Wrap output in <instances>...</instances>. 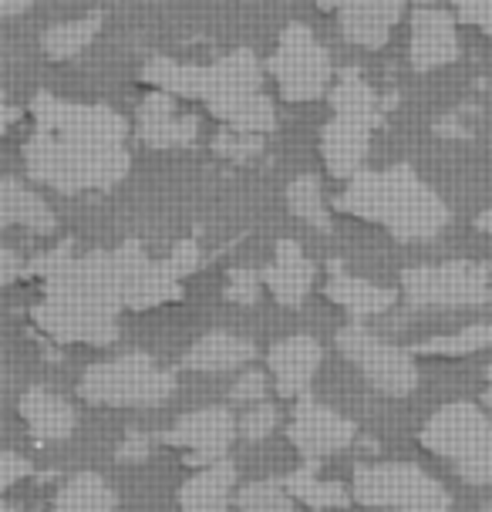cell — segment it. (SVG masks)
Returning a JSON list of instances; mask_svg holds the SVG:
<instances>
[{
    "label": "cell",
    "mask_w": 492,
    "mask_h": 512,
    "mask_svg": "<svg viewBox=\"0 0 492 512\" xmlns=\"http://www.w3.org/2000/svg\"><path fill=\"white\" fill-rule=\"evenodd\" d=\"M459 21H466L472 27H479L486 38H492V0H452Z\"/></svg>",
    "instance_id": "obj_35"
},
{
    "label": "cell",
    "mask_w": 492,
    "mask_h": 512,
    "mask_svg": "<svg viewBox=\"0 0 492 512\" xmlns=\"http://www.w3.org/2000/svg\"><path fill=\"white\" fill-rule=\"evenodd\" d=\"M398 512H449V509H432V506H422V509H398Z\"/></svg>",
    "instance_id": "obj_47"
},
{
    "label": "cell",
    "mask_w": 492,
    "mask_h": 512,
    "mask_svg": "<svg viewBox=\"0 0 492 512\" xmlns=\"http://www.w3.org/2000/svg\"><path fill=\"white\" fill-rule=\"evenodd\" d=\"M263 287H267V283H263V273L240 267V270L230 273V280H226L223 297L230 300V304H257Z\"/></svg>",
    "instance_id": "obj_32"
},
{
    "label": "cell",
    "mask_w": 492,
    "mask_h": 512,
    "mask_svg": "<svg viewBox=\"0 0 492 512\" xmlns=\"http://www.w3.org/2000/svg\"><path fill=\"white\" fill-rule=\"evenodd\" d=\"M428 452L452 462L469 486H492V422L469 401H452L435 411L422 428Z\"/></svg>",
    "instance_id": "obj_6"
},
{
    "label": "cell",
    "mask_w": 492,
    "mask_h": 512,
    "mask_svg": "<svg viewBox=\"0 0 492 512\" xmlns=\"http://www.w3.org/2000/svg\"><path fill=\"white\" fill-rule=\"evenodd\" d=\"M287 206H290V213L297 219H304L311 230H321V233L331 230V213H327V206H324V192L317 176H297L290 182Z\"/></svg>",
    "instance_id": "obj_28"
},
{
    "label": "cell",
    "mask_w": 492,
    "mask_h": 512,
    "mask_svg": "<svg viewBox=\"0 0 492 512\" xmlns=\"http://www.w3.org/2000/svg\"><path fill=\"white\" fill-rule=\"evenodd\" d=\"M476 226H479L482 233H489V236H492V209H486V213H482V216L476 219Z\"/></svg>",
    "instance_id": "obj_43"
},
{
    "label": "cell",
    "mask_w": 492,
    "mask_h": 512,
    "mask_svg": "<svg viewBox=\"0 0 492 512\" xmlns=\"http://www.w3.org/2000/svg\"><path fill=\"white\" fill-rule=\"evenodd\" d=\"M14 122H17V108H14V105H7V108H4V132H7V128H11Z\"/></svg>",
    "instance_id": "obj_44"
},
{
    "label": "cell",
    "mask_w": 492,
    "mask_h": 512,
    "mask_svg": "<svg viewBox=\"0 0 492 512\" xmlns=\"http://www.w3.org/2000/svg\"><path fill=\"white\" fill-rule=\"evenodd\" d=\"M169 270H172V277H189V273H196L199 270V263H203V253H199V246L193 240H182L176 243V250L169 253Z\"/></svg>",
    "instance_id": "obj_36"
},
{
    "label": "cell",
    "mask_w": 492,
    "mask_h": 512,
    "mask_svg": "<svg viewBox=\"0 0 492 512\" xmlns=\"http://www.w3.org/2000/svg\"><path fill=\"white\" fill-rule=\"evenodd\" d=\"M344 38L358 48H381L405 14V0H337Z\"/></svg>",
    "instance_id": "obj_17"
},
{
    "label": "cell",
    "mask_w": 492,
    "mask_h": 512,
    "mask_svg": "<svg viewBox=\"0 0 492 512\" xmlns=\"http://www.w3.org/2000/svg\"><path fill=\"white\" fill-rule=\"evenodd\" d=\"M263 283H267L270 297L284 307H300L314 287V263L307 260L304 250L294 240H280L273 263L263 270Z\"/></svg>",
    "instance_id": "obj_18"
},
{
    "label": "cell",
    "mask_w": 492,
    "mask_h": 512,
    "mask_svg": "<svg viewBox=\"0 0 492 512\" xmlns=\"http://www.w3.org/2000/svg\"><path fill=\"white\" fill-rule=\"evenodd\" d=\"M253 358V344L243 341V337H233L226 331H213L189 347L186 358H182V368L189 371H233L243 368L246 361Z\"/></svg>",
    "instance_id": "obj_23"
},
{
    "label": "cell",
    "mask_w": 492,
    "mask_h": 512,
    "mask_svg": "<svg viewBox=\"0 0 492 512\" xmlns=\"http://www.w3.org/2000/svg\"><path fill=\"white\" fill-rule=\"evenodd\" d=\"M203 71L206 68H199V64H182L176 58H166V54H152L142 68V81L176 98H199L203 95Z\"/></svg>",
    "instance_id": "obj_24"
},
{
    "label": "cell",
    "mask_w": 492,
    "mask_h": 512,
    "mask_svg": "<svg viewBox=\"0 0 492 512\" xmlns=\"http://www.w3.org/2000/svg\"><path fill=\"white\" fill-rule=\"evenodd\" d=\"M337 209L368 223H378L395 240H428L449 223V206L439 192L425 186L412 166H391L381 172H358L337 196Z\"/></svg>",
    "instance_id": "obj_3"
},
{
    "label": "cell",
    "mask_w": 492,
    "mask_h": 512,
    "mask_svg": "<svg viewBox=\"0 0 492 512\" xmlns=\"http://www.w3.org/2000/svg\"><path fill=\"white\" fill-rule=\"evenodd\" d=\"M152 452V438L142 435V432H129L125 435V442L115 448V459L118 462H145Z\"/></svg>",
    "instance_id": "obj_38"
},
{
    "label": "cell",
    "mask_w": 492,
    "mask_h": 512,
    "mask_svg": "<svg viewBox=\"0 0 492 512\" xmlns=\"http://www.w3.org/2000/svg\"><path fill=\"white\" fill-rule=\"evenodd\" d=\"M24 475H31V462L21 459L17 452H4V459H0V486L11 489L17 479H24Z\"/></svg>",
    "instance_id": "obj_39"
},
{
    "label": "cell",
    "mask_w": 492,
    "mask_h": 512,
    "mask_svg": "<svg viewBox=\"0 0 492 512\" xmlns=\"http://www.w3.org/2000/svg\"><path fill=\"white\" fill-rule=\"evenodd\" d=\"M432 132L439 135V139H472V128L462 122L459 115H445L439 122L432 125Z\"/></svg>",
    "instance_id": "obj_40"
},
{
    "label": "cell",
    "mask_w": 492,
    "mask_h": 512,
    "mask_svg": "<svg viewBox=\"0 0 492 512\" xmlns=\"http://www.w3.org/2000/svg\"><path fill=\"white\" fill-rule=\"evenodd\" d=\"M402 290L412 307H482L492 300V270L472 260L428 263L402 273Z\"/></svg>",
    "instance_id": "obj_9"
},
{
    "label": "cell",
    "mask_w": 492,
    "mask_h": 512,
    "mask_svg": "<svg viewBox=\"0 0 492 512\" xmlns=\"http://www.w3.org/2000/svg\"><path fill=\"white\" fill-rule=\"evenodd\" d=\"M98 31H102V14H88V17H78V21L54 24L44 31L41 48L51 61H68L85 51L88 44L98 38Z\"/></svg>",
    "instance_id": "obj_27"
},
{
    "label": "cell",
    "mask_w": 492,
    "mask_h": 512,
    "mask_svg": "<svg viewBox=\"0 0 492 512\" xmlns=\"http://www.w3.org/2000/svg\"><path fill=\"white\" fill-rule=\"evenodd\" d=\"M0 223L24 226V230L44 236V233H54L58 219H54V213L38 192L21 186L17 179H4V186H0Z\"/></svg>",
    "instance_id": "obj_22"
},
{
    "label": "cell",
    "mask_w": 492,
    "mask_h": 512,
    "mask_svg": "<svg viewBox=\"0 0 492 512\" xmlns=\"http://www.w3.org/2000/svg\"><path fill=\"white\" fill-rule=\"evenodd\" d=\"M267 68L287 102H314L331 91V58L307 24L294 21L284 27Z\"/></svg>",
    "instance_id": "obj_10"
},
{
    "label": "cell",
    "mask_w": 492,
    "mask_h": 512,
    "mask_svg": "<svg viewBox=\"0 0 492 512\" xmlns=\"http://www.w3.org/2000/svg\"><path fill=\"white\" fill-rule=\"evenodd\" d=\"M34 135L24 142L27 176L65 196L112 189L132 169L129 122L108 105H78L38 91L31 102Z\"/></svg>",
    "instance_id": "obj_1"
},
{
    "label": "cell",
    "mask_w": 492,
    "mask_h": 512,
    "mask_svg": "<svg viewBox=\"0 0 492 512\" xmlns=\"http://www.w3.org/2000/svg\"><path fill=\"white\" fill-rule=\"evenodd\" d=\"M482 512H492V502H486V509H482Z\"/></svg>",
    "instance_id": "obj_49"
},
{
    "label": "cell",
    "mask_w": 492,
    "mask_h": 512,
    "mask_svg": "<svg viewBox=\"0 0 492 512\" xmlns=\"http://www.w3.org/2000/svg\"><path fill=\"white\" fill-rule=\"evenodd\" d=\"M321 11H337V0H314Z\"/></svg>",
    "instance_id": "obj_46"
},
{
    "label": "cell",
    "mask_w": 492,
    "mask_h": 512,
    "mask_svg": "<svg viewBox=\"0 0 492 512\" xmlns=\"http://www.w3.org/2000/svg\"><path fill=\"white\" fill-rule=\"evenodd\" d=\"M267 142H263L260 132H236V128H223L213 139V152L226 162H236V166H246L257 155H263Z\"/></svg>",
    "instance_id": "obj_31"
},
{
    "label": "cell",
    "mask_w": 492,
    "mask_h": 512,
    "mask_svg": "<svg viewBox=\"0 0 492 512\" xmlns=\"http://www.w3.org/2000/svg\"><path fill=\"white\" fill-rule=\"evenodd\" d=\"M482 347H492V320L489 324H472L459 334H445V337H428L412 351L418 354H435V358H462V354L482 351Z\"/></svg>",
    "instance_id": "obj_29"
},
{
    "label": "cell",
    "mask_w": 492,
    "mask_h": 512,
    "mask_svg": "<svg viewBox=\"0 0 492 512\" xmlns=\"http://www.w3.org/2000/svg\"><path fill=\"white\" fill-rule=\"evenodd\" d=\"M351 492L361 506L371 509H449L452 496L442 482L422 472L418 465L405 462H381V465H361L354 469Z\"/></svg>",
    "instance_id": "obj_8"
},
{
    "label": "cell",
    "mask_w": 492,
    "mask_h": 512,
    "mask_svg": "<svg viewBox=\"0 0 492 512\" xmlns=\"http://www.w3.org/2000/svg\"><path fill=\"white\" fill-rule=\"evenodd\" d=\"M176 391V378L162 371L149 354L135 351L112 361H98L81 374L78 395L88 405H159Z\"/></svg>",
    "instance_id": "obj_7"
},
{
    "label": "cell",
    "mask_w": 492,
    "mask_h": 512,
    "mask_svg": "<svg viewBox=\"0 0 492 512\" xmlns=\"http://www.w3.org/2000/svg\"><path fill=\"white\" fill-rule=\"evenodd\" d=\"M287 438L307 459V465H317V462H324L327 455L341 452V448H348L354 442V425L348 418L337 415V411L321 405V401L304 395V398H297L294 415H290Z\"/></svg>",
    "instance_id": "obj_13"
},
{
    "label": "cell",
    "mask_w": 492,
    "mask_h": 512,
    "mask_svg": "<svg viewBox=\"0 0 492 512\" xmlns=\"http://www.w3.org/2000/svg\"><path fill=\"white\" fill-rule=\"evenodd\" d=\"M240 432V422H233V415L226 408H203V411H189L182 415L176 425L162 435V442L172 448H182L186 465L203 469V465L220 462L230 448L233 435Z\"/></svg>",
    "instance_id": "obj_12"
},
{
    "label": "cell",
    "mask_w": 492,
    "mask_h": 512,
    "mask_svg": "<svg viewBox=\"0 0 492 512\" xmlns=\"http://www.w3.org/2000/svg\"><path fill=\"white\" fill-rule=\"evenodd\" d=\"M324 297H331L337 307H344L351 317H375L385 314V310L395 304L398 294L388 287H378V283H368L361 277H351L341 267L331 270V277L324 283Z\"/></svg>",
    "instance_id": "obj_21"
},
{
    "label": "cell",
    "mask_w": 492,
    "mask_h": 512,
    "mask_svg": "<svg viewBox=\"0 0 492 512\" xmlns=\"http://www.w3.org/2000/svg\"><path fill=\"white\" fill-rule=\"evenodd\" d=\"M337 347H341L344 358L368 378V384H375L381 395L402 398V395H412L415 391L418 368H415L412 354L395 344H388V341H381V337L371 334L368 327L348 324L341 334H337Z\"/></svg>",
    "instance_id": "obj_11"
},
{
    "label": "cell",
    "mask_w": 492,
    "mask_h": 512,
    "mask_svg": "<svg viewBox=\"0 0 492 512\" xmlns=\"http://www.w3.org/2000/svg\"><path fill=\"white\" fill-rule=\"evenodd\" d=\"M199 135V122L193 115L176 112V95L152 91L139 108V139L149 149H182L193 145Z\"/></svg>",
    "instance_id": "obj_16"
},
{
    "label": "cell",
    "mask_w": 492,
    "mask_h": 512,
    "mask_svg": "<svg viewBox=\"0 0 492 512\" xmlns=\"http://www.w3.org/2000/svg\"><path fill=\"white\" fill-rule=\"evenodd\" d=\"M317 465H304V469L290 472L284 479V486L290 489V496H294L297 502H304V506H311L317 512H327V509H344L351 506V496L354 492H348L341 486V482H331V479H317Z\"/></svg>",
    "instance_id": "obj_26"
},
{
    "label": "cell",
    "mask_w": 492,
    "mask_h": 512,
    "mask_svg": "<svg viewBox=\"0 0 492 512\" xmlns=\"http://www.w3.org/2000/svg\"><path fill=\"white\" fill-rule=\"evenodd\" d=\"M233 482H236L233 462L220 459L213 465H203L193 479L182 482V489H179L182 512H226Z\"/></svg>",
    "instance_id": "obj_20"
},
{
    "label": "cell",
    "mask_w": 492,
    "mask_h": 512,
    "mask_svg": "<svg viewBox=\"0 0 492 512\" xmlns=\"http://www.w3.org/2000/svg\"><path fill=\"white\" fill-rule=\"evenodd\" d=\"M418 7H432V0H415Z\"/></svg>",
    "instance_id": "obj_48"
},
{
    "label": "cell",
    "mask_w": 492,
    "mask_h": 512,
    "mask_svg": "<svg viewBox=\"0 0 492 512\" xmlns=\"http://www.w3.org/2000/svg\"><path fill=\"white\" fill-rule=\"evenodd\" d=\"M75 256V246H71V240H65V243H58L54 250H48V253H41L38 260H31V263H24L27 267V273L31 277H51L54 270H61L65 263Z\"/></svg>",
    "instance_id": "obj_34"
},
{
    "label": "cell",
    "mask_w": 492,
    "mask_h": 512,
    "mask_svg": "<svg viewBox=\"0 0 492 512\" xmlns=\"http://www.w3.org/2000/svg\"><path fill=\"white\" fill-rule=\"evenodd\" d=\"M273 428H277V411H273V405H260V401L240 418V435L246 442H260Z\"/></svg>",
    "instance_id": "obj_33"
},
{
    "label": "cell",
    "mask_w": 492,
    "mask_h": 512,
    "mask_svg": "<svg viewBox=\"0 0 492 512\" xmlns=\"http://www.w3.org/2000/svg\"><path fill=\"white\" fill-rule=\"evenodd\" d=\"M54 512H115V492L95 472H81L58 489L51 502Z\"/></svg>",
    "instance_id": "obj_25"
},
{
    "label": "cell",
    "mask_w": 492,
    "mask_h": 512,
    "mask_svg": "<svg viewBox=\"0 0 492 512\" xmlns=\"http://www.w3.org/2000/svg\"><path fill=\"white\" fill-rule=\"evenodd\" d=\"M321 361H324L321 344L307 334H297V337H287V341L273 344L267 354V364H270L273 384H277V395L304 398L317 368H321Z\"/></svg>",
    "instance_id": "obj_15"
},
{
    "label": "cell",
    "mask_w": 492,
    "mask_h": 512,
    "mask_svg": "<svg viewBox=\"0 0 492 512\" xmlns=\"http://www.w3.org/2000/svg\"><path fill=\"white\" fill-rule=\"evenodd\" d=\"M459 58V34H455L452 14L439 7H418L412 17V44L408 61L415 71H435Z\"/></svg>",
    "instance_id": "obj_14"
},
{
    "label": "cell",
    "mask_w": 492,
    "mask_h": 512,
    "mask_svg": "<svg viewBox=\"0 0 492 512\" xmlns=\"http://www.w3.org/2000/svg\"><path fill=\"white\" fill-rule=\"evenodd\" d=\"M122 307L129 304L118 250H91L44 277V300L31 307V320L61 344L105 347L118 337L115 314Z\"/></svg>",
    "instance_id": "obj_2"
},
{
    "label": "cell",
    "mask_w": 492,
    "mask_h": 512,
    "mask_svg": "<svg viewBox=\"0 0 492 512\" xmlns=\"http://www.w3.org/2000/svg\"><path fill=\"white\" fill-rule=\"evenodd\" d=\"M203 102L226 128L236 132H273L277 112L263 95V71L253 51H233L203 71Z\"/></svg>",
    "instance_id": "obj_5"
},
{
    "label": "cell",
    "mask_w": 492,
    "mask_h": 512,
    "mask_svg": "<svg viewBox=\"0 0 492 512\" xmlns=\"http://www.w3.org/2000/svg\"><path fill=\"white\" fill-rule=\"evenodd\" d=\"M331 122L321 128V159L334 179H354L368 159L371 132L381 125V98L358 68H344L331 85Z\"/></svg>",
    "instance_id": "obj_4"
},
{
    "label": "cell",
    "mask_w": 492,
    "mask_h": 512,
    "mask_svg": "<svg viewBox=\"0 0 492 512\" xmlns=\"http://www.w3.org/2000/svg\"><path fill=\"white\" fill-rule=\"evenodd\" d=\"M0 280L4 283H14L21 273H27V267H21V260H17V253L11 250V246H4V253H0Z\"/></svg>",
    "instance_id": "obj_41"
},
{
    "label": "cell",
    "mask_w": 492,
    "mask_h": 512,
    "mask_svg": "<svg viewBox=\"0 0 492 512\" xmlns=\"http://www.w3.org/2000/svg\"><path fill=\"white\" fill-rule=\"evenodd\" d=\"M17 408L38 442H61L75 432V408L48 388H27Z\"/></svg>",
    "instance_id": "obj_19"
},
{
    "label": "cell",
    "mask_w": 492,
    "mask_h": 512,
    "mask_svg": "<svg viewBox=\"0 0 492 512\" xmlns=\"http://www.w3.org/2000/svg\"><path fill=\"white\" fill-rule=\"evenodd\" d=\"M31 0H0V14L4 17H17V14H27Z\"/></svg>",
    "instance_id": "obj_42"
},
{
    "label": "cell",
    "mask_w": 492,
    "mask_h": 512,
    "mask_svg": "<svg viewBox=\"0 0 492 512\" xmlns=\"http://www.w3.org/2000/svg\"><path fill=\"white\" fill-rule=\"evenodd\" d=\"M240 512H294V496L284 482H250L236 492Z\"/></svg>",
    "instance_id": "obj_30"
},
{
    "label": "cell",
    "mask_w": 492,
    "mask_h": 512,
    "mask_svg": "<svg viewBox=\"0 0 492 512\" xmlns=\"http://www.w3.org/2000/svg\"><path fill=\"white\" fill-rule=\"evenodd\" d=\"M486 378H489V384H486V391H482V405H492V364H489Z\"/></svg>",
    "instance_id": "obj_45"
},
{
    "label": "cell",
    "mask_w": 492,
    "mask_h": 512,
    "mask_svg": "<svg viewBox=\"0 0 492 512\" xmlns=\"http://www.w3.org/2000/svg\"><path fill=\"white\" fill-rule=\"evenodd\" d=\"M230 398L236 405H250V401H263L267 398V378L260 371H246L236 378V384L230 388Z\"/></svg>",
    "instance_id": "obj_37"
}]
</instances>
